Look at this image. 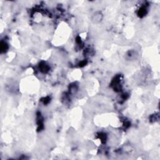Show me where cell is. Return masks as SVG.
I'll return each mask as SVG.
<instances>
[{
    "instance_id": "1",
    "label": "cell",
    "mask_w": 160,
    "mask_h": 160,
    "mask_svg": "<svg viewBox=\"0 0 160 160\" xmlns=\"http://www.w3.org/2000/svg\"><path fill=\"white\" fill-rule=\"evenodd\" d=\"M103 19V14L101 11H96L94 12L91 18V21L93 24H97L100 23Z\"/></svg>"
}]
</instances>
